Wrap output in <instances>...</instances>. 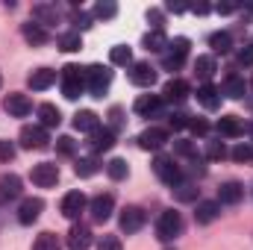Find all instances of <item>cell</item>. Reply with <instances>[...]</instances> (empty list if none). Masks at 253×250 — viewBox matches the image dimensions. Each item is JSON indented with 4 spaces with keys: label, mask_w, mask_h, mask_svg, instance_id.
Instances as JSON below:
<instances>
[{
    "label": "cell",
    "mask_w": 253,
    "mask_h": 250,
    "mask_svg": "<svg viewBox=\"0 0 253 250\" xmlns=\"http://www.w3.org/2000/svg\"><path fill=\"white\" fill-rule=\"evenodd\" d=\"M109 59H112V65H132V50L126 44H115L109 50Z\"/></svg>",
    "instance_id": "obj_35"
},
{
    "label": "cell",
    "mask_w": 253,
    "mask_h": 250,
    "mask_svg": "<svg viewBox=\"0 0 253 250\" xmlns=\"http://www.w3.org/2000/svg\"><path fill=\"white\" fill-rule=\"evenodd\" d=\"M153 171H156V177H159L165 186H171V191L177 186H183V171L177 168V162H174L171 156H156V159H153Z\"/></svg>",
    "instance_id": "obj_3"
},
{
    "label": "cell",
    "mask_w": 253,
    "mask_h": 250,
    "mask_svg": "<svg viewBox=\"0 0 253 250\" xmlns=\"http://www.w3.org/2000/svg\"><path fill=\"white\" fill-rule=\"evenodd\" d=\"M168 124L174 126V129H183V126H189V115L177 112V115H171V118H168Z\"/></svg>",
    "instance_id": "obj_49"
},
{
    "label": "cell",
    "mask_w": 253,
    "mask_h": 250,
    "mask_svg": "<svg viewBox=\"0 0 253 250\" xmlns=\"http://www.w3.org/2000/svg\"><path fill=\"white\" fill-rule=\"evenodd\" d=\"M109 118H112V132H115V129H118V126L124 124V121H121V109H118V106H115V109H112V112H109Z\"/></svg>",
    "instance_id": "obj_51"
},
{
    "label": "cell",
    "mask_w": 253,
    "mask_h": 250,
    "mask_svg": "<svg viewBox=\"0 0 253 250\" xmlns=\"http://www.w3.org/2000/svg\"><path fill=\"white\" fill-rule=\"evenodd\" d=\"M221 94H227V97H233V100L245 97V80H242V77H236V74H230V77L224 80V88H221Z\"/></svg>",
    "instance_id": "obj_28"
},
{
    "label": "cell",
    "mask_w": 253,
    "mask_h": 250,
    "mask_svg": "<svg viewBox=\"0 0 253 250\" xmlns=\"http://www.w3.org/2000/svg\"><path fill=\"white\" fill-rule=\"evenodd\" d=\"M242 197H245V186L236 183V180H230V183H224V186L218 188V203L236 206V203H242Z\"/></svg>",
    "instance_id": "obj_18"
},
{
    "label": "cell",
    "mask_w": 253,
    "mask_h": 250,
    "mask_svg": "<svg viewBox=\"0 0 253 250\" xmlns=\"http://www.w3.org/2000/svg\"><path fill=\"white\" fill-rule=\"evenodd\" d=\"M74 126H77L80 132H88V135H91V132H97V129H100V118H97L91 109H83V112H77V115H74Z\"/></svg>",
    "instance_id": "obj_23"
},
{
    "label": "cell",
    "mask_w": 253,
    "mask_h": 250,
    "mask_svg": "<svg viewBox=\"0 0 253 250\" xmlns=\"http://www.w3.org/2000/svg\"><path fill=\"white\" fill-rule=\"evenodd\" d=\"M88 212H91V221L106 224V221L112 218V212H115V197H112V194H97V197H91V200H88Z\"/></svg>",
    "instance_id": "obj_7"
},
{
    "label": "cell",
    "mask_w": 253,
    "mask_h": 250,
    "mask_svg": "<svg viewBox=\"0 0 253 250\" xmlns=\"http://www.w3.org/2000/svg\"><path fill=\"white\" fill-rule=\"evenodd\" d=\"M33 21L39 24V27H56L59 24V9L53 6V3H36L33 6Z\"/></svg>",
    "instance_id": "obj_12"
},
{
    "label": "cell",
    "mask_w": 253,
    "mask_h": 250,
    "mask_svg": "<svg viewBox=\"0 0 253 250\" xmlns=\"http://www.w3.org/2000/svg\"><path fill=\"white\" fill-rule=\"evenodd\" d=\"M3 109H6L12 118H27V115L33 112V103H30L27 94H9V97L3 100Z\"/></svg>",
    "instance_id": "obj_13"
},
{
    "label": "cell",
    "mask_w": 253,
    "mask_h": 250,
    "mask_svg": "<svg viewBox=\"0 0 253 250\" xmlns=\"http://www.w3.org/2000/svg\"><path fill=\"white\" fill-rule=\"evenodd\" d=\"M189 129L194 135H206V132H209V124H206L203 118H189Z\"/></svg>",
    "instance_id": "obj_47"
},
{
    "label": "cell",
    "mask_w": 253,
    "mask_h": 250,
    "mask_svg": "<svg viewBox=\"0 0 253 250\" xmlns=\"http://www.w3.org/2000/svg\"><path fill=\"white\" fill-rule=\"evenodd\" d=\"M18 138H21V147H27V150H42V147L50 144V135H47V129H44L42 124L24 126Z\"/></svg>",
    "instance_id": "obj_8"
},
{
    "label": "cell",
    "mask_w": 253,
    "mask_h": 250,
    "mask_svg": "<svg viewBox=\"0 0 253 250\" xmlns=\"http://www.w3.org/2000/svg\"><path fill=\"white\" fill-rule=\"evenodd\" d=\"M83 91H85V68L65 65L62 68V94L68 100H77Z\"/></svg>",
    "instance_id": "obj_2"
},
{
    "label": "cell",
    "mask_w": 253,
    "mask_h": 250,
    "mask_svg": "<svg viewBox=\"0 0 253 250\" xmlns=\"http://www.w3.org/2000/svg\"><path fill=\"white\" fill-rule=\"evenodd\" d=\"M129 80H132L135 85H141V88H150V85L156 83V71L147 62H132L129 65Z\"/></svg>",
    "instance_id": "obj_14"
},
{
    "label": "cell",
    "mask_w": 253,
    "mask_h": 250,
    "mask_svg": "<svg viewBox=\"0 0 253 250\" xmlns=\"http://www.w3.org/2000/svg\"><path fill=\"white\" fill-rule=\"evenodd\" d=\"M165 144H168V129H162V126H150V129H144L138 135L141 150H162Z\"/></svg>",
    "instance_id": "obj_11"
},
{
    "label": "cell",
    "mask_w": 253,
    "mask_h": 250,
    "mask_svg": "<svg viewBox=\"0 0 253 250\" xmlns=\"http://www.w3.org/2000/svg\"><path fill=\"white\" fill-rule=\"evenodd\" d=\"M180 233H183V215L177 209H165L156 218V239L159 242H174Z\"/></svg>",
    "instance_id": "obj_1"
},
{
    "label": "cell",
    "mask_w": 253,
    "mask_h": 250,
    "mask_svg": "<svg viewBox=\"0 0 253 250\" xmlns=\"http://www.w3.org/2000/svg\"><path fill=\"white\" fill-rule=\"evenodd\" d=\"M209 47H212L215 53H227V50L233 47V36H230V33H212V36H209Z\"/></svg>",
    "instance_id": "obj_34"
},
{
    "label": "cell",
    "mask_w": 253,
    "mask_h": 250,
    "mask_svg": "<svg viewBox=\"0 0 253 250\" xmlns=\"http://www.w3.org/2000/svg\"><path fill=\"white\" fill-rule=\"evenodd\" d=\"M218 215H221V203L218 200H200L197 209H194V221L197 224H212Z\"/></svg>",
    "instance_id": "obj_19"
},
{
    "label": "cell",
    "mask_w": 253,
    "mask_h": 250,
    "mask_svg": "<svg viewBox=\"0 0 253 250\" xmlns=\"http://www.w3.org/2000/svg\"><path fill=\"white\" fill-rule=\"evenodd\" d=\"M209 12V6L206 3H200V6H194V15H206Z\"/></svg>",
    "instance_id": "obj_53"
},
{
    "label": "cell",
    "mask_w": 253,
    "mask_h": 250,
    "mask_svg": "<svg viewBox=\"0 0 253 250\" xmlns=\"http://www.w3.org/2000/svg\"><path fill=\"white\" fill-rule=\"evenodd\" d=\"M233 159H236V162H251V159H253V150L248 147V144H239V147L233 150Z\"/></svg>",
    "instance_id": "obj_46"
},
{
    "label": "cell",
    "mask_w": 253,
    "mask_h": 250,
    "mask_svg": "<svg viewBox=\"0 0 253 250\" xmlns=\"http://www.w3.org/2000/svg\"><path fill=\"white\" fill-rule=\"evenodd\" d=\"M33 250H62V242L56 233H39L33 242Z\"/></svg>",
    "instance_id": "obj_30"
},
{
    "label": "cell",
    "mask_w": 253,
    "mask_h": 250,
    "mask_svg": "<svg viewBox=\"0 0 253 250\" xmlns=\"http://www.w3.org/2000/svg\"><path fill=\"white\" fill-rule=\"evenodd\" d=\"M174 150H177L180 156H191V159H197V144H194V141L180 138V141H174Z\"/></svg>",
    "instance_id": "obj_39"
},
{
    "label": "cell",
    "mask_w": 253,
    "mask_h": 250,
    "mask_svg": "<svg viewBox=\"0 0 253 250\" xmlns=\"http://www.w3.org/2000/svg\"><path fill=\"white\" fill-rule=\"evenodd\" d=\"M230 12H236V6H233V3H224V6H218V15H230Z\"/></svg>",
    "instance_id": "obj_52"
},
{
    "label": "cell",
    "mask_w": 253,
    "mask_h": 250,
    "mask_svg": "<svg viewBox=\"0 0 253 250\" xmlns=\"http://www.w3.org/2000/svg\"><path fill=\"white\" fill-rule=\"evenodd\" d=\"M144 221H147V215H144L141 206H124V209H121V218H118V224H121V230H124L126 236L138 233V230L144 227Z\"/></svg>",
    "instance_id": "obj_9"
},
{
    "label": "cell",
    "mask_w": 253,
    "mask_h": 250,
    "mask_svg": "<svg viewBox=\"0 0 253 250\" xmlns=\"http://www.w3.org/2000/svg\"><path fill=\"white\" fill-rule=\"evenodd\" d=\"M224 156H227V147H224V141H206V159L218 162V159H224Z\"/></svg>",
    "instance_id": "obj_38"
},
{
    "label": "cell",
    "mask_w": 253,
    "mask_h": 250,
    "mask_svg": "<svg viewBox=\"0 0 253 250\" xmlns=\"http://www.w3.org/2000/svg\"><path fill=\"white\" fill-rule=\"evenodd\" d=\"M112 83V71L103 68V65H91L85 68V88L91 91V97H103V91L109 88Z\"/></svg>",
    "instance_id": "obj_4"
},
{
    "label": "cell",
    "mask_w": 253,
    "mask_h": 250,
    "mask_svg": "<svg viewBox=\"0 0 253 250\" xmlns=\"http://www.w3.org/2000/svg\"><path fill=\"white\" fill-rule=\"evenodd\" d=\"M0 83H3V80H0Z\"/></svg>",
    "instance_id": "obj_55"
},
{
    "label": "cell",
    "mask_w": 253,
    "mask_h": 250,
    "mask_svg": "<svg viewBox=\"0 0 253 250\" xmlns=\"http://www.w3.org/2000/svg\"><path fill=\"white\" fill-rule=\"evenodd\" d=\"M83 47V39H80V33L74 30V33H65L62 39H59V50L65 53H74V50H80Z\"/></svg>",
    "instance_id": "obj_36"
},
{
    "label": "cell",
    "mask_w": 253,
    "mask_h": 250,
    "mask_svg": "<svg viewBox=\"0 0 253 250\" xmlns=\"http://www.w3.org/2000/svg\"><path fill=\"white\" fill-rule=\"evenodd\" d=\"M197 103L203 106V109H209V112H215L218 106H221V91L212 85V83H203L200 88H197Z\"/></svg>",
    "instance_id": "obj_17"
},
{
    "label": "cell",
    "mask_w": 253,
    "mask_h": 250,
    "mask_svg": "<svg viewBox=\"0 0 253 250\" xmlns=\"http://www.w3.org/2000/svg\"><path fill=\"white\" fill-rule=\"evenodd\" d=\"M141 44H144L147 50H153V53H162V50L168 47V39H165V33H162V30H150V33L141 39Z\"/></svg>",
    "instance_id": "obj_27"
},
{
    "label": "cell",
    "mask_w": 253,
    "mask_h": 250,
    "mask_svg": "<svg viewBox=\"0 0 253 250\" xmlns=\"http://www.w3.org/2000/svg\"><path fill=\"white\" fill-rule=\"evenodd\" d=\"M106 174H109L112 180H124L126 174H129V168H126L124 159H109V162H106Z\"/></svg>",
    "instance_id": "obj_37"
},
{
    "label": "cell",
    "mask_w": 253,
    "mask_h": 250,
    "mask_svg": "<svg viewBox=\"0 0 253 250\" xmlns=\"http://www.w3.org/2000/svg\"><path fill=\"white\" fill-rule=\"evenodd\" d=\"M15 197H21V177L0 174V200H15Z\"/></svg>",
    "instance_id": "obj_22"
},
{
    "label": "cell",
    "mask_w": 253,
    "mask_h": 250,
    "mask_svg": "<svg viewBox=\"0 0 253 250\" xmlns=\"http://www.w3.org/2000/svg\"><path fill=\"white\" fill-rule=\"evenodd\" d=\"M138 115H144V118H150V115H159V109H162V97L159 94H141L138 100H135V106H132Z\"/></svg>",
    "instance_id": "obj_21"
},
{
    "label": "cell",
    "mask_w": 253,
    "mask_h": 250,
    "mask_svg": "<svg viewBox=\"0 0 253 250\" xmlns=\"http://www.w3.org/2000/svg\"><path fill=\"white\" fill-rule=\"evenodd\" d=\"M251 88H253V83H251Z\"/></svg>",
    "instance_id": "obj_54"
},
{
    "label": "cell",
    "mask_w": 253,
    "mask_h": 250,
    "mask_svg": "<svg viewBox=\"0 0 253 250\" xmlns=\"http://www.w3.org/2000/svg\"><path fill=\"white\" fill-rule=\"evenodd\" d=\"M24 39H27L30 44H44V42H47V30L30 21V24H24Z\"/></svg>",
    "instance_id": "obj_32"
},
{
    "label": "cell",
    "mask_w": 253,
    "mask_h": 250,
    "mask_svg": "<svg viewBox=\"0 0 253 250\" xmlns=\"http://www.w3.org/2000/svg\"><path fill=\"white\" fill-rule=\"evenodd\" d=\"M88 147H91L94 153L112 150V147H115V132H112V129H97V132H91V141H88Z\"/></svg>",
    "instance_id": "obj_24"
},
{
    "label": "cell",
    "mask_w": 253,
    "mask_h": 250,
    "mask_svg": "<svg viewBox=\"0 0 253 250\" xmlns=\"http://www.w3.org/2000/svg\"><path fill=\"white\" fill-rule=\"evenodd\" d=\"M239 65H245V68H251V65H253V44H251V47H245V50L239 53Z\"/></svg>",
    "instance_id": "obj_50"
},
{
    "label": "cell",
    "mask_w": 253,
    "mask_h": 250,
    "mask_svg": "<svg viewBox=\"0 0 253 250\" xmlns=\"http://www.w3.org/2000/svg\"><path fill=\"white\" fill-rule=\"evenodd\" d=\"M174 194H177V200H194L197 197V188L191 186V183H183V186L174 188Z\"/></svg>",
    "instance_id": "obj_43"
},
{
    "label": "cell",
    "mask_w": 253,
    "mask_h": 250,
    "mask_svg": "<svg viewBox=\"0 0 253 250\" xmlns=\"http://www.w3.org/2000/svg\"><path fill=\"white\" fill-rule=\"evenodd\" d=\"M30 180L39 188H53L59 183V165H53V162H39V165L30 171Z\"/></svg>",
    "instance_id": "obj_6"
},
{
    "label": "cell",
    "mask_w": 253,
    "mask_h": 250,
    "mask_svg": "<svg viewBox=\"0 0 253 250\" xmlns=\"http://www.w3.org/2000/svg\"><path fill=\"white\" fill-rule=\"evenodd\" d=\"M165 100H186L189 97V83L186 80H180V77H174V80H168L165 83Z\"/></svg>",
    "instance_id": "obj_25"
},
{
    "label": "cell",
    "mask_w": 253,
    "mask_h": 250,
    "mask_svg": "<svg viewBox=\"0 0 253 250\" xmlns=\"http://www.w3.org/2000/svg\"><path fill=\"white\" fill-rule=\"evenodd\" d=\"M94 15L103 18V21H109V18L118 15V6H115V3H97V6H94Z\"/></svg>",
    "instance_id": "obj_40"
},
{
    "label": "cell",
    "mask_w": 253,
    "mask_h": 250,
    "mask_svg": "<svg viewBox=\"0 0 253 250\" xmlns=\"http://www.w3.org/2000/svg\"><path fill=\"white\" fill-rule=\"evenodd\" d=\"M12 159H15V144L6 141V138H0V165H6Z\"/></svg>",
    "instance_id": "obj_42"
},
{
    "label": "cell",
    "mask_w": 253,
    "mask_h": 250,
    "mask_svg": "<svg viewBox=\"0 0 253 250\" xmlns=\"http://www.w3.org/2000/svg\"><path fill=\"white\" fill-rule=\"evenodd\" d=\"M27 83H30L33 91H44V88H50V85L56 83V71H50V68H39V71L30 74Z\"/></svg>",
    "instance_id": "obj_20"
},
{
    "label": "cell",
    "mask_w": 253,
    "mask_h": 250,
    "mask_svg": "<svg viewBox=\"0 0 253 250\" xmlns=\"http://www.w3.org/2000/svg\"><path fill=\"white\" fill-rule=\"evenodd\" d=\"M39 118H42V126L47 129V126H59L62 112H59L53 103H42V106H39Z\"/></svg>",
    "instance_id": "obj_29"
},
{
    "label": "cell",
    "mask_w": 253,
    "mask_h": 250,
    "mask_svg": "<svg viewBox=\"0 0 253 250\" xmlns=\"http://www.w3.org/2000/svg\"><path fill=\"white\" fill-rule=\"evenodd\" d=\"M97 250H124V248H121V239L118 236H103Z\"/></svg>",
    "instance_id": "obj_44"
},
{
    "label": "cell",
    "mask_w": 253,
    "mask_h": 250,
    "mask_svg": "<svg viewBox=\"0 0 253 250\" xmlns=\"http://www.w3.org/2000/svg\"><path fill=\"white\" fill-rule=\"evenodd\" d=\"M186 53H189V39H174L168 42V53L162 56V68L165 71H180L186 62Z\"/></svg>",
    "instance_id": "obj_5"
},
{
    "label": "cell",
    "mask_w": 253,
    "mask_h": 250,
    "mask_svg": "<svg viewBox=\"0 0 253 250\" xmlns=\"http://www.w3.org/2000/svg\"><path fill=\"white\" fill-rule=\"evenodd\" d=\"M71 21H74L77 33H80V30H88V27H91V15H85V12H74V18H71Z\"/></svg>",
    "instance_id": "obj_45"
},
{
    "label": "cell",
    "mask_w": 253,
    "mask_h": 250,
    "mask_svg": "<svg viewBox=\"0 0 253 250\" xmlns=\"http://www.w3.org/2000/svg\"><path fill=\"white\" fill-rule=\"evenodd\" d=\"M42 209H44V200L42 197H27L21 203V209H18V221L21 224H33V221H39Z\"/></svg>",
    "instance_id": "obj_16"
},
{
    "label": "cell",
    "mask_w": 253,
    "mask_h": 250,
    "mask_svg": "<svg viewBox=\"0 0 253 250\" xmlns=\"http://www.w3.org/2000/svg\"><path fill=\"white\" fill-rule=\"evenodd\" d=\"M74 171H77V177H94V174L100 171V162H97L94 156H85V159H77Z\"/></svg>",
    "instance_id": "obj_33"
},
{
    "label": "cell",
    "mask_w": 253,
    "mask_h": 250,
    "mask_svg": "<svg viewBox=\"0 0 253 250\" xmlns=\"http://www.w3.org/2000/svg\"><path fill=\"white\" fill-rule=\"evenodd\" d=\"M194 74H197L203 83H209L212 74H215V59H212V56H197V59H194Z\"/></svg>",
    "instance_id": "obj_31"
},
{
    "label": "cell",
    "mask_w": 253,
    "mask_h": 250,
    "mask_svg": "<svg viewBox=\"0 0 253 250\" xmlns=\"http://www.w3.org/2000/svg\"><path fill=\"white\" fill-rule=\"evenodd\" d=\"M85 206H88V200H85V194L83 191H68L62 197V215L68 218V221H77L83 212H85Z\"/></svg>",
    "instance_id": "obj_10"
},
{
    "label": "cell",
    "mask_w": 253,
    "mask_h": 250,
    "mask_svg": "<svg viewBox=\"0 0 253 250\" xmlns=\"http://www.w3.org/2000/svg\"><path fill=\"white\" fill-rule=\"evenodd\" d=\"M218 132H221V135L236 138V135H242V132H245V126H242V121H239L236 115H221V118H218Z\"/></svg>",
    "instance_id": "obj_26"
},
{
    "label": "cell",
    "mask_w": 253,
    "mask_h": 250,
    "mask_svg": "<svg viewBox=\"0 0 253 250\" xmlns=\"http://www.w3.org/2000/svg\"><path fill=\"white\" fill-rule=\"evenodd\" d=\"M147 21H150V27H153V30H162V21H165V18H162V12H159V9H147Z\"/></svg>",
    "instance_id": "obj_48"
},
{
    "label": "cell",
    "mask_w": 253,
    "mask_h": 250,
    "mask_svg": "<svg viewBox=\"0 0 253 250\" xmlns=\"http://www.w3.org/2000/svg\"><path fill=\"white\" fill-rule=\"evenodd\" d=\"M56 150H59L62 156H74L77 144H74V138H71V135H59V138H56Z\"/></svg>",
    "instance_id": "obj_41"
},
{
    "label": "cell",
    "mask_w": 253,
    "mask_h": 250,
    "mask_svg": "<svg viewBox=\"0 0 253 250\" xmlns=\"http://www.w3.org/2000/svg\"><path fill=\"white\" fill-rule=\"evenodd\" d=\"M91 248V230L85 224H74L68 233V250H88Z\"/></svg>",
    "instance_id": "obj_15"
}]
</instances>
